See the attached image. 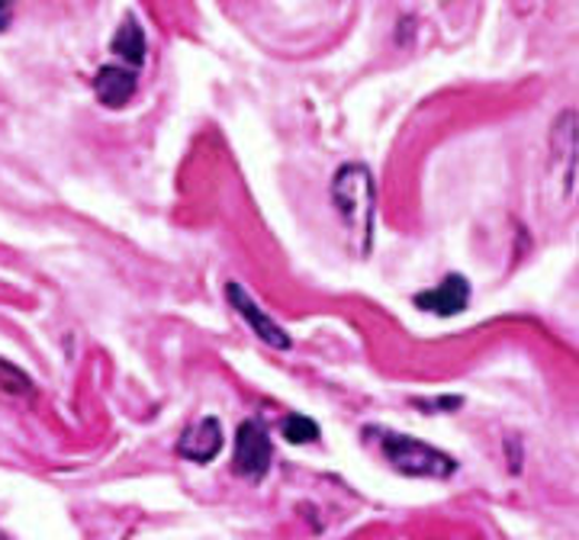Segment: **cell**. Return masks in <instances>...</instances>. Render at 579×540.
Segmentation results:
<instances>
[{"instance_id": "cell-1", "label": "cell", "mask_w": 579, "mask_h": 540, "mask_svg": "<svg viewBox=\"0 0 579 540\" xmlns=\"http://www.w3.org/2000/svg\"><path fill=\"white\" fill-rule=\"evenodd\" d=\"M332 203L345 219L348 232L358 239V251H370L373 216H377V187L367 164H345L332 180Z\"/></svg>"}, {"instance_id": "cell-2", "label": "cell", "mask_w": 579, "mask_h": 540, "mask_svg": "<svg viewBox=\"0 0 579 540\" xmlns=\"http://www.w3.org/2000/svg\"><path fill=\"white\" fill-rule=\"evenodd\" d=\"M367 438H377L383 457L406 477H422V480H448L458 473V460L445 450L431 448L419 438L397 434L390 428H367Z\"/></svg>"}, {"instance_id": "cell-3", "label": "cell", "mask_w": 579, "mask_h": 540, "mask_svg": "<svg viewBox=\"0 0 579 540\" xmlns=\"http://www.w3.org/2000/svg\"><path fill=\"white\" fill-rule=\"evenodd\" d=\"M579 171V117L573 110H563L550 126V187L557 203H567L573 193Z\"/></svg>"}, {"instance_id": "cell-4", "label": "cell", "mask_w": 579, "mask_h": 540, "mask_svg": "<svg viewBox=\"0 0 579 540\" xmlns=\"http://www.w3.org/2000/svg\"><path fill=\"white\" fill-rule=\"evenodd\" d=\"M271 438L258 421H242L239 434H236V453H232V470L244 480H264V473L271 470Z\"/></svg>"}, {"instance_id": "cell-5", "label": "cell", "mask_w": 579, "mask_h": 540, "mask_svg": "<svg viewBox=\"0 0 579 540\" xmlns=\"http://www.w3.org/2000/svg\"><path fill=\"white\" fill-rule=\"evenodd\" d=\"M226 297H229L232 309L242 316L244 322L251 326V331H254L264 344H271V348H277V351H287V348H290V334H287V329H280L274 319H271L258 302L244 293L242 283L229 280V283H226Z\"/></svg>"}, {"instance_id": "cell-6", "label": "cell", "mask_w": 579, "mask_h": 540, "mask_svg": "<svg viewBox=\"0 0 579 540\" xmlns=\"http://www.w3.org/2000/svg\"><path fill=\"white\" fill-rule=\"evenodd\" d=\"M467 302H470V283L460 273H451L438 287L416 293V306L419 309L435 312V316H445V319L448 316H460L467 309Z\"/></svg>"}, {"instance_id": "cell-7", "label": "cell", "mask_w": 579, "mask_h": 540, "mask_svg": "<svg viewBox=\"0 0 579 540\" xmlns=\"http://www.w3.org/2000/svg\"><path fill=\"white\" fill-rule=\"evenodd\" d=\"M219 450H222V428L216 419H200L190 424L178 441V453L193 463H210L219 457Z\"/></svg>"}, {"instance_id": "cell-8", "label": "cell", "mask_w": 579, "mask_h": 540, "mask_svg": "<svg viewBox=\"0 0 579 540\" xmlns=\"http://www.w3.org/2000/svg\"><path fill=\"white\" fill-rule=\"evenodd\" d=\"M93 93L103 107L120 110L136 97V71L122 64H103L93 78Z\"/></svg>"}, {"instance_id": "cell-9", "label": "cell", "mask_w": 579, "mask_h": 540, "mask_svg": "<svg viewBox=\"0 0 579 540\" xmlns=\"http://www.w3.org/2000/svg\"><path fill=\"white\" fill-rule=\"evenodd\" d=\"M113 56H120L126 64H132V68H139L142 61H146V52H149V42H146V32L142 27L136 23V17H126L122 20V27L117 30L113 36Z\"/></svg>"}, {"instance_id": "cell-10", "label": "cell", "mask_w": 579, "mask_h": 540, "mask_svg": "<svg viewBox=\"0 0 579 540\" xmlns=\"http://www.w3.org/2000/svg\"><path fill=\"white\" fill-rule=\"evenodd\" d=\"M280 434H283L290 444H312V441H319V424L312 419H306V416H287Z\"/></svg>"}, {"instance_id": "cell-11", "label": "cell", "mask_w": 579, "mask_h": 540, "mask_svg": "<svg viewBox=\"0 0 579 540\" xmlns=\"http://www.w3.org/2000/svg\"><path fill=\"white\" fill-rule=\"evenodd\" d=\"M416 406L419 409H448V412H455V409H460L463 406V399L460 396H445V399H416Z\"/></svg>"}, {"instance_id": "cell-12", "label": "cell", "mask_w": 579, "mask_h": 540, "mask_svg": "<svg viewBox=\"0 0 579 540\" xmlns=\"http://www.w3.org/2000/svg\"><path fill=\"white\" fill-rule=\"evenodd\" d=\"M10 17H13V10H10V3L7 0H0V32L10 27Z\"/></svg>"}]
</instances>
